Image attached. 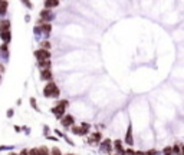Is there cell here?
I'll use <instances>...</instances> for the list:
<instances>
[{
  "mask_svg": "<svg viewBox=\"0 0 184 155\" xmlns=\"http://www.w3.org/2000/svg\"><path fill=\"white\" fill-rule=\"evenodd\" d=\"M0 37L3 39V42L6 45L12 40V30H7V32H3V33H0Z\"/></svg>",
  "mask_w": 184,
  "mask_h": 155,
  "instance_id": "8fae6325",
  "label": "cell"
},
{
  "mask_svg": "<svg viewBox=\"0 0 184 155\" xmlns=\"http://www.w3.org/2000/svg\"><path fill=\"white\" fill-rule=\"evenodd\" d=\"M60 124H62V126H65V128L73 126V124H75V118H73L72 115H64L62 119H60Z\"/></svg>",
  "mask_w": 184,
  "mask_h": 155,
  "instance_id": "277c9868",
  "label": "cell"
},
{
  "mask_svg": "<svg viewBox=\"0 0 184 155\" xmlns=\"http://www.w3.org/2000/svg\"><path fill=\"white\" fill-rule=\"evenodd\" d=\"M69 105L68 101H60L56 106L52 108V114L56 116L58 119H62V116L65 115V111H66V106Z\"/></svg>",
  "mask_w": 184,
  "mask_h": 155,
  "instance_id": "6da1fadb",
  "label": "cell"
},
{
  "mask_svg": "<svg viewBox=\"0 0 184 155\" xmlns=\"http://www.w3.org/2000/svg\"><path fill=\"white\" fill-rule=\"evenodd\" d=\"M42 46H43L42 49H45V50H49V49H50V43H49L48 40H45V42H43V43H42Z\"/></svg>",
  "mask_w": 184,
  "mask_h": 155,
  "instance_id": "cb8c5ba5",
  "label": "cell"
},
{
  "mask_svg": "<svg viewBox=\"0 0 184 155\" xmlns=\"http://www.w3.org/2000/svg\"><path fill=\"white\" fill-rule=\"evenodd\" d=\"M101 141V132H94L91 134V142H99Z\"/></svg>",
  "mask_w": 184,
  "mask_h": 155,
  "instance_id": "4fadbf2b",
  "label": "cell"
},
{
  "mask_svg": "<svg viewBox=\"0 0 184 155\" xmlns=\"http://www.w3.org/2000/svg\"><path fill=\"white\" fill-rule=\"evenodd\" d=\"M7 2H0V15H4L7 12Z\"/></svg>",
  "mask_w": 184,
  "mask_h": 155,
  "instance_id": "2e32d148",
  "label": "cell"
},
{
  "mask_svg": "<svg viewBox=\"0 0 184 155\" xmlns=\"http://www.w3.org/2000/svg\"><path fill=\"white\" fill-rule=\"evenodd\" d=\"M50 155H62L60 154V149L58 147H55V148H52V151H50Z\"/></svg>",
  "mask_w": 184,
  "mask_h": 155,
  "instance_id": "7402d4cb",
  "label": "cell"
},
{
  "mask_svg": "<svg viewBox=\"0 0 184 155\" xmlns=\"http://www.w3.org/2000/svg\"><path fill=\"white\" fill-rule=\"evenodd\" d=\"M101 151L111 154V151H112V141H111V139H105V141H104V142H102V147H101Z\"/></svg>",
  "mask_w": 184,
  "mask_h": 155,
  "instance_id": "8992f818",
  "label": "cell"
},
{
  "mask_svg": "<svg viewBox=\"0 0 184 155\" xmlns=\"http://www.w3.org/2000/svg\"><path fill=\"white\" fill-rule=\"evenodd\" d=\"M48 139H50V141H56V138H55V137H48Z\"/></svg>",
  "mask_w": 184,
  "mask_h": 155,
  "instance_id": "f1b7e54d",
  "label": "cell"
},
{
  "mask_svg": "<svg viewBox=\"0 0 184 155\" xmlns=\"http://www.w3.org/2000/svg\"><path fill=\"white\" fill-rule=\"evenodd\" d=\"M50 29H52V26L49 25V23H45V25L40 27V30H42V32H43L45 35H49V33H50Z\"/></svg>",
  "mask_w": 184,
  "mask_h": 155,
  "instance_id": "e0dca14e",
  "label": "cell"
},
{
  "mask_svg": "<svg viewBox=\"0 0 184 155\" xmlns=\"http://www.w3.org/2000/svg\"><path fill=\"white\" fill-rule=\"evenodd\" d=\"M10 30V20H2L0 22V33Z\"/></svg>",
  "mask_w": 184,
  "mask_h": 155,
  "instance_id": "30bf717a",
  "label": "cell"
},
{
  "mask_svg": "<svg viewBox=\"0 0 184 155\" xmlns=\"http://www.w3.org/2000/svg\"><path fill=\"white\" fill-rule=\"evenodd\" d=\"M27 155H39L38 148H32V149H29V151H27Z\"/></svg>",
  "mask_w": 184,
  "mask_h": 155,
  "instance_id": "603a6c76",
  "label": "cell"
},
{
  "mask_svg": "<svg viewBox=\"0 0 184 155\" xmlns=\"http://www.w3.org/2000/svg\"><path fill=\"white\" fill-rule=\"evenodd\" d=\"M30 105H32V106H33L35 109L38 108V106H36V101H35V98H30Z\"/></svg>",
  "mask_w": 184,
  "mask_h": 155,
  "instance_id": "d4e9b609",
  "label": "cell"
},
{
  "mask_svg": "<svg viewBox=\"0 0 184 155\" xmlns=\"http://www.w3.org/2000/svg\"><path fill=\"white\" fill-rule=\"evenodd\" d=\"M7 116H9V118L13 116V111H12V109H9V111H7Z\"/></svg>",
  "mask_w": 184,
  "mask_h": 155,
  "instance_id": "4316f807",
  "label": "cell"
},
{
  "mask_svg": "<svg viewBox=\"0 0 184 155\" xmlns=\"http://www.w3.org/2000/svg\"><path fill=\"white\" fill-rule=\"evenodd\" d=\"M125 154L128 155H144V152H139V151H132V149H127Z\"/></svg>",
  "mask_w": 184,
  "mask_h": 155,
  "instance_id": "d6986e66",
  "label": "cell"
},
{
  "mask_svg": "<svg viewBox=\"0 0 184 155\" xmlns=\"http://www.w3.org/2000/svg\"><path fill=\"white\" fill-rule=\"evenodd\" d=\"M10 155H17V154H13V152H12V154H10Z\"/></svg>",
  "mask_w": 184,
  "mask_h": 155,
  "instance_id": "4dcf8cb0",
  "label": "cell"
},
{
  "mask_svg": "<svg viewBox=\"0 0 184 155\" xmlns=\"http://www.w3.org/2000/svg\"><path fill=\"white\" fill-rule=\"evenodd\" d=\"M66 155H73V154H66Z\"/></svg>",
  "mask_w": 184,
  "mask_h": 155,
  "instance_id": "1f68e13d",
  "label": "cell"
},
{
  "mask_svg": "<svg viewBox=\"0 0 184 155\" xmlns=\"http://www.w3.org/2000/svg\"><path fill=\"white\" fill-rule=\"evenodd\" d=\"M72 132L75 134V135H81V126L73 125V126H72Z\"/></svg>",
  "mask_w": 184,
  "mask_h": 155,
  "instance_id": "44dd1931",
  "label": "cell"
},
{
  "mask_svg": "<svg viewBox=\"0 0 184 155\" xmlns=\"http://www.w3.org/2000/svg\"><path fill=\"white\" fill-rule=\"evenodd\" d=\"M125 142H127V145H130V147L134 145V139H132V125L131 124H130L128 131H127V134H125Z\"/></svg>",
  "mask_w": 184,
  "mask_h": 155,
  "instance_id": "5b68a950",
  "label": "cell"
},
{
  "mask_svg": "<svg viewBox=\"0 0 184 155\" xmlns=\"http://www.w3.org/2000/svg\"><path fill=\"white\" fill-rule=\"evenodd\" d=\"M112 148H115V151H118V152H125L124 148H122V141L121 139H116L115 142H114Z\"/></svg>",
  "mask_w": 184,
  "mask_h": 155,
  "instance_id": "7c38bea8",
  "label": "cell"
},
{
  "mask_svg": "<svg viewBox=\"0 0 184 155\" xmlns=\"http://www.w3.org/2000/svg\"><path fill=\"white\" fill-rule=\"evenodd\" d=\"M43 6H45V9L50 10V9H53V7H58V6H59V2H58V0H46L45 3H43Z\"/></svg>",
  "mask_w": 184,
  "mask_h": 155,
  "instance_id": "ba28073f",
  "label": "cell"
},
{
  "mask_svg": "<svg viewBox=\"0 0 184 155\" xmlns=\"http://www.w3.org/2000/svg\"><path fill=\"white\" fill-rule=\"evenodd\" d=\"M0 78H2V76H0Z\"/></svg>",
  "mask_w": 184,
  "mask_h": 155,
  "instance_id": "d6a6232c",
  "label": "cell"
},
{
  "mask_svg": "<svg viewBox=\"0 0 184 155\" xmlns=\"http://www.w3.org/2000/svg\"><path fill=\"white\" fill-rule=\"evenodd\" d=\"M33 55H35V58H36L39 62L50 59V53H49V50H45V49H39V50H35Z\"/></svg>",
  "mask_w": 184,
  "mask_h": 155,
  "instance_id": "3957f363",
  "label": "cell"
},
{
  "mask_svg": "<svg viewBox=\"0 0 184 155\" xmlns=\"http://www.w3.org/2000/svg\"><path fill=\"white\" fill-rule=\"evenodd\" d=\"M40 17H42L40 22H46V20H50V17H52V13H50V10H48V9H43V10L40 12Z\"/></svg>",
  "mask_w": 184,
  "mask_h": 155,
  "instance_id": "9c48e42d",
  "label": "cell"
},
{
  "mask_svg": "<svg viewBox=\"0 0 184 155\" xmlns=\"http://www.w3.org/2000/svg\"><path fill=\"white\" fill-rule=\"evenodd\" d=\"M88 131H89V124H81V135H87Z\"/></svg>",
  "mask_w": 184,
  "mask_h": 155,
  "instance_id": "9a60e30c",
  "label": "cell"
},
{
  "mask_svg": "<svg viewBox=\"0 0 184 155\" xmlns=\"http://www.w3.org/2000/svg\"><path fill=\"white\" fill-rule=\"evenodd\" d=\"M163 152H164V155H174L173 154V148H171V147H165Z\"/></svg>",
  "mask_w": 184,
  "mask_h": 155,
  "instance_id": "ffe728a7",
  "label": "cell"
},
{
  "mask_svg": "<svg viewBox=\"0 0 184 155\" xmlns=\"http://www.w3.org/2000/svg\"><path fill=\"white\" fill-rule=\"evenodd\" d=\"M38 152H39V155H50V152H49V149L46 147L38 148Z\"/></svg>",
  "mask_w": 184,
  "mask_h": 155,
  "instance_id": "ac0fdd59",
  "label": "cell"
},
{
  "mask_svg": "<svg viewBox=\"0 0 184 155\" xmlns=\"http://www.w3.org/2000/svg\"><path fill=\"white\" fill-rule=\"evenodd\" d=\"M23 4H26L27 7H32V3H30V2H22Z\"/></svg>",
  "mask_w": 184,
  "mask_h": 155,
  "instance_id": "484cf974",
  "label": "cell"
},
{
  "mask_svg": "<svg viewBox=\"0 0 184 155\" xmlns=\"http://www.w3.org/2000/svg\"><path fill=\"white\" fill-rule=\"evenodd\" d=\"M39 68H40L42 70L50 69V60H42V62H39Z\"/></svg>",
  "mask_w": 184,
  "mask_h": 155,
  "instance_id": "5bb4252c",
  "label": "cell"
},
{
  "mask_svg": "<svg viewBox=\"0 0 184 155\" xmlns=\"http://www.w3.org/2000/svg\"><path fill=\"white\" fill-rule=\"evenodd\" d=\"M3 70H4V68L2 66V65H0V72H3Z\"/></svg>",
  "mask_w": 184,
  "mask_h": 155,
  "instance_id": "f546056e",
  "label": "cell"
},
{
  "mask_svg": "<svg viewBox=\"0 0 184 155\" xmlns=\"http://www.w3.org/2000/svg\"><path fill=\"white\" fill-rule=\"evenodd\" d=\"M60 93V91L58 89L56 83L55 82H49L48 85L45 86V89H43V95L45 96H52V98H58Z\"/></svg>",
  "mask_w": 184,
  "mask_h": 155,
  "instance_id": "7a4b0ae2",
  "label": "cell"
},
{
  "mask_svg": "<svg viewBox=\"0 0 184 155\" xmlns=\"http://www.w3.org/2000/svg\"><path fill=\"white\" fill-rule=\"evenodd\" d=\"M19 155H27V149H22V152Z\"/></svg>",
  "mask_w": 184,
  "mask_h": 155,
  "instance_id": "83f0119b",
  "label": "cell"
},
{
  "mask_svg": "<svg viewBox=\"0 0 184 155\" xmlns=\"http://www.w3.org/2000/svg\"><path fill=\"white\" fill-rule=\"evenodd\" d=\"M52 72H50V69H43L40 70V79L42 81H50L52 79Z\"/></svg>",
  "mask_w": 184,
  "mask_h": 155,
  "instance_id": "52a82bcc",
  "label": "cell"
}]
</instances>
